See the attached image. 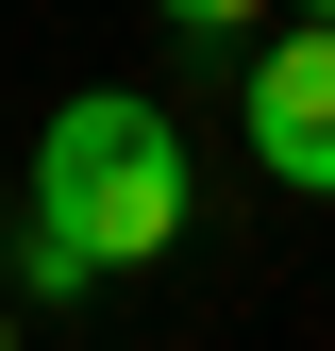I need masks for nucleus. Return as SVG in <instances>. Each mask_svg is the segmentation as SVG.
Instances as JSON below:
<instances>
[{"label":"nucleus","mask_w":335,"mask_h":351,"mask_svg":"<svg viewBox=\"0 0 335 351\" xmlns=\"http://www.w3.org/2000/svg\"><path fill=\"white\" fill-rule=\"evenodd\" d=\"M185 234V134H168V101L135 84H84L51 101V134H34V201H17V268L84 301L117 268H151V251Z\"/></svg>","instance_id":"nucleus-1"},{"label":"nucleus","mask_w":335,"mask_h":351,"mask_svg":"<svg viewBox=\"0 0 335 351\" xmlns=\"http://www.w3.org/2000/svg\"><path fill=\"white\" fill-rule=\"evenodd\" d=\"M251 167L335 201V17H302L285 51H251Z\"/></svg>","instance_id":"nucleus-2"},{"label":"nucleus","mask_w":335,"mask_h":351,"mask_svg":"<svg viewBox=\"0 0 335 351\" xmlns=\"http://www.w3.org/2000/svg\"><path fill=\"white\" fill-rule=\"evenodd\" d=\"M168 34H218V51H251V17H268V0H151Z\"/></svg>","instance_id":"nucleus-3"},{"label":"nucleus","mask_w":335,"mask_h":351,"mask_svg":"<svg viewBox=\"0 0 335 351\" xmlns=\"http://www.w3.org/2000/svg\"><path fill=\"white\" fill-rule=\"evenodd\" d=\"M0 351H17V318H0Z\"/></svg>","instance_id":"nucleus-4"},{"label":"nucleus","mask_w":335,"mask_h":351,"mask_svg":"<svg viewBox=\"0 0 335 351\" xmlns=\"http://www.w3.org/2000/svg\"><path fill=\"white\" fill-rule=\"evenodd\" d=\"M302 17H335V0H302Z\"/></svg>","instance_id":"nucleus-5"}]
</instances>
